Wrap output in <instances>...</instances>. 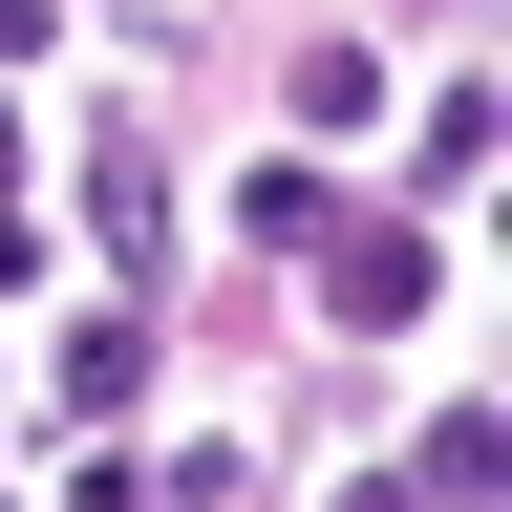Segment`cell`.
<instances>
[{
	"mask_svg": "<svg viewBox=\"0 0 512 512\" xmlns=\"http://www.w3.org/2000/svg\"><path fill=\"white\" fill-rule=\"evenodd\" d=\"M86 235H107V256H150V235H171V171H150V128H86Z\"/></svg>",
	"mask_w": 512,
	"mask_h": 512,
	"instance_id": "cell-2",
	"label": "cell"
},
{
	"mask_svg": "<svg viewBox=\"0 0 512 512\" xmlns=\"http://www.w3.org/2000/svg\"><path fill=\"white\" fill-rule=\"evenodd\" d=\"M299 235H320V320H363V342L427 299V214H299Z\"/></svg>",
	"mask_w": 512,
	"mask_h": 512,
	"instance_id": "cell-1",
	"label": "cell"
},
{
	"mask_svg": "<svg viewBox=\"0 0 512 512\" xmlns=\"http://www.w3.org/2000/svg\"><path fill=\"white\" fill-rule=\"evenodd\" d=\"M491 470H512V427H491V406H448V427H427V448H406V491H448V512H470V491H491Z\"/></svg>",
	"mask_w": 512,
	"mask_h": 512,
	"instance_id": "cell-4",
	"label": "cell"
},
{
	"mask_svg": "<svg viewBox=\"0 0 512 512\" xmlns=\"http://www.w3.org/2000/svg\"><path fill=\"white\" fill-rule=\"evenodd\" d=\"M0 235H22V107H0Z\"/></svg>",
	"mask_w": 512,
	"mask_h": 512,
	"instance_id": "cell-5",
	"label": "cell"
},
{
	"mask_svg": "<svg viewBox=\"0 0 512 512\" xmlns=\"http://www.w3.org/2000/svg\"><path fill=\"white\" fill-rule=\"evenodd\" d=\"M128 384H150V320H128V299H86V320H64V427H107Z\"/></svg>",
	"mask_w": 512,
	"mask_h": 512,
	"instance_id": "cell-3",
	"label": "cell"
}]
</instances>
